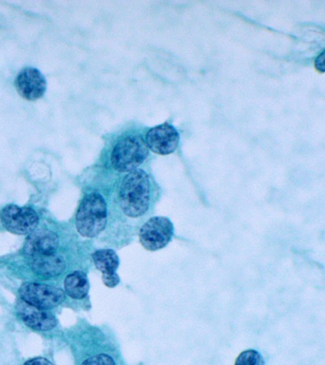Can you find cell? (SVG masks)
Here are the masks:
<instances>
[{
  "label": "cell",
  "mask_w": 325,
  "mask_h": 365,
  "mask_svg": "<svg viewBox=\"0 0 325 365\" xmlns=\"http://www.w3.org/2000/svg\"><path fill=\"white\" fill-rule=\"evenodd\" d=\"M58 237L47 230H36L29 234L24 245V252L29 258L56 254L58 248Z\"/></svg>",
  "instance_id": "obj_9"
},
{
  "label": "cell",
  "mask_w": 325,
  "mask_h": 365,
  "mask_svg": "<svg viewBox=\"0 0 325 365\" xmlns=\"http://www.w3.org/2000/svg\"><path fill=\"white\" fill-rule=\"evenodd\" d=\"M150 200V184L148 174L142 170L131 171L123 180L120 188V204L125 215L136 218L148 210Z\"/></svg>",
  "instance_id": "obj_1"
},
{
  "label": "cell",
  "mask_w": 325,
  "mask_h": 365,
  "mask_svg": "<svg viewBox=\"0 0 325 365\" xmlns=\"http://www.w3.org/2000/svg\"><path fill=\"white\" fill-rule=\"evenodd\" d=\"M235 365H264L261 354L255 350H247L239 354Z\"/></svg>",
  "instance_id": "obj_14"
},
{
  "label": "cell",
  "mask_w": 325,
  "mask_h": 365,
  "mask_svg": "<svg viewBox=\"0 0 325 365\" xmlns=\"http://www.w3.org/2000/svg\"><path fill=\"white\" fill-rule=\"evenodd\" d=\"M3 227L16 235H27L36 230L39 217L30 207H20L16 205H6L0 212Z\"/></svg>",
  "instance_id": "obj_4"
},
{
  "label": "cell",
  "mask_w": 325,
  "mask_h": 365,
  "mask_svg": "<svg viewBox=\"0 0 325 365\" xmlns=\"http://www.w3.org/2000/svg\"><path fill=\"white\" fill-rule=\"evenodd\" d=\"M24 365H53L51 361L44 358H36L25 362Z\"/></svg>",
  "instance_id": "obj_17"
},
{
  "label": "cell",
  "mask_w": 325,
  "mask_h": 365,
  "mask_svg": "<svg viewBox=\"0 0 325 365\" xmlns=\"http://www.w3.org/2000/svg\"><path fill=\"white\" fill-rule=\"evenodd\" d=\"M179 133L170 124L154 127L145 135V143L154 153L167 155L176 150L179 144Z\"/></svg>",
  "instance_id": "obj_7"
},
{
  "label": "cell",
  "mask_w": 325,
  "mask_h": 365,
  "mask_svg": "<svg viewBox=\"0 0 325 365\" xmlns=\"http://www.w3.org/2000/svg\"><path fill=\"white\" fill-rule=\"evenodd\" d=\"M93 259L97 269L102 272V281L105 287H114L119 284L120 279L116 274L119 258L113 250H97L93 254Z\"/></svg>",
  "instance_id": "obj_11"
},
{
  "label": "cell",
  "mask_w": 325,
  "mask_h": 365,
  "mask_svg": "<svg viewBox=\"0 0 325 365\" xmlns=\"http://www.w3.org/2000/svg\"><path fill=\"white\" fill-rule=\"evenodd\" d=\"M316 70L319 73H325V50L315 60Z\"/></svg>",
  "instance_id": "obj_16"
},
{
  "label": "cell",
  "mask_w": 325,
  "mask_h": 365,
  "mask_svg": "<svg viewBox=\"0 0 325 365\" xmlns=\"http://www.w3.org/2000/svg\"><path fill=\"white\" fill-rule=\"evenodd\" d=\"M82 365H115V362L111 356L105 355V354H100V355L93 356L86 359Z\"/></svg>",
  "instance_id": "obj_15"
},
{
  "label": "cell",
  "mask_w": 325,
  "mask_h": 365,
  "mask_svg": "<svg viewBox=\"0 0 325 365\" xmlns=\"http://www.w3.org/2000/svg\"><path fill=\"white\" fill-rule=\"evenodd\" d=\"M30 259L31 269L37 275L44 277L58 276L66 268L65 259L57 254L33 257Z\"/></svg>",
  "instance_id": "obj_12"
},
{
  "label": "cell",
  "mask_w": 325,
  "mask_h": 365,
  "mask_svg": "<svg viewBox=\"0 0 325 365\" xmlns=\"http://www.w3.org/2000/svg\"><path fill=\"white\" fill-rule=\"evenodd\" d=\"M14 84L20 96L29 101L39 99L47 88V82L43 74L36 68L30 67L20 71Z\"/></svg>",
  "instance_id": "obj_8"
},
{
  "label": "cell",
  "mask_w": 325,
  "mask_h": 365,
  "mask_svg": "<svg viewBox=\"0 0 325 365\" xmlns=\"http://www.w3.org/2000/svg\"><path fill=\"white\" fill-rule=\"evenodd\" d=\"M148 154L147 143L141 136H127L120 140L113 148L111 165L119 173H131L143 164Z\"/></svg>",
  "instance_id": "obj_3"
},
{
  "label": "cell",
  "mask_w": 325,
  "mask_h": 365,
  "mask_svg": "<svg viewBox=\"0 0 325 365\" xmlns=\"http://www.w3.org/2000/svg\"><path fill=\"white\" fill-rule=\"evenodd\" d=\"M65 291L71 298L79 299L85 298L88 292V277L81 271H76L65 279Z\"/></svg>",
  "instance_id": "obj_13"
},
{
  "label": "cell",
  "mask_w": 325,
  "mask_h": 365,
  "mask_svg": "<svg viewBox=\"0 0 325 365\" xmlns=\"http://www.w3.org/2000/svg\"><path fill=\"white\" fill-rule=\"evenodd\" d=\"M173 236V225L165 217H153L141 227L140 242L148 251L165 247Z\"/></svg>",
  "instance_id": "obj_6"
},
{
  "label": "cell",
  "mask_w": 325,
  "mask_h": 365,
  "mask_svg": "<svg viewBox=\"0 0 325 365\" xmlns=\"http://www.w3.org/2000/svg\"><path fill=\"white\" fill-rule=\"evenodd\" d=\"M16 311L23 322L34 330L48 331L56 327L57 321L53 314L27 304L22 299L17 302Z\"/></svg>",
  "instance_id": "obj_10"
},
{
  "label": "cell",
  "mask_w": 325,
  "mask_h": 365,
  "mask_svg": "<svg viewBox=\"0 0 325 365\" xmlns=\"http://www.w3.org/2000/svg\"><path fill=\"white\" fill-rule=\"evenodd\" d=\"M22 301L41 309L58 307L65 299L64 291L51 285L26 282L19 288Z\"/></svg>",
  "instance_id": "obj_5"
},
{
  "label": "cell",
  "mask_w": 325,
  "mask_h": 365,
  "mask_svg": "<svg viewBox=\"0 0 325 365\" xmlns=\"http://www.w3.org/2000/svg\"><path fill=\"white\" fill-rule=\"evenodd\" d=\"M76 228L86 238L98 235L107 224V205L99 193H91L82 200L76 214Z\"/></svg>",
  "instance_id": "obj_2"
}]
</instances>
